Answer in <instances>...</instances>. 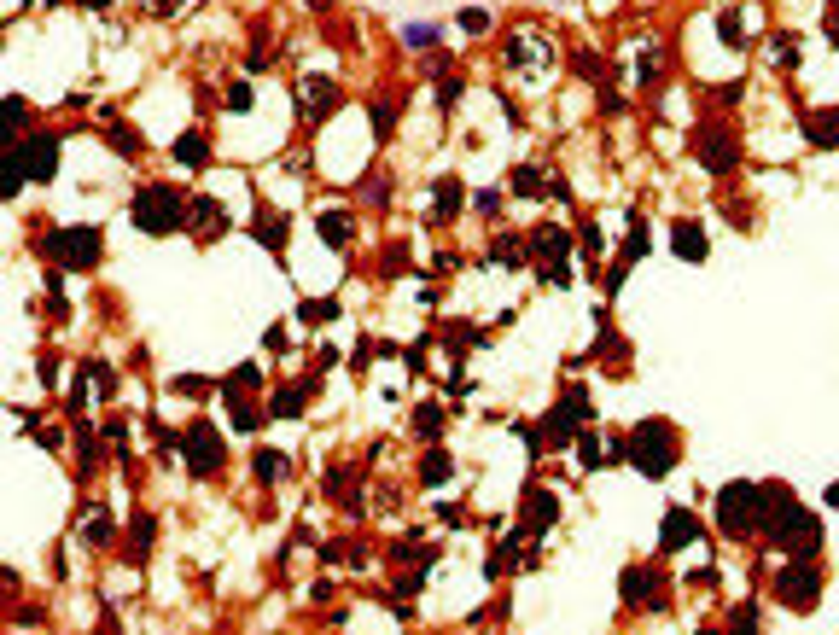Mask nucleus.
Masks as SVG:
<instances>
[{"instance_id":"31","label":"nucleus","mask_w":839,"mask_h":635,"mask_svg":"<svg viewBox=\"0 0 839 635\" xmlns=\"http://www.w3.org/2000/svg\"><path fill=\"white\" fill-rule=\"evenodd\" d=\"M525 251H531V245H513V239H496V245H490V263H519V257H525Z\"/></svg>"},{"instance_id":"18","label":"nucleus","mask_w":839,"mask_h":635,"mask_svg":"<svg viewBox=\"0 0 839 635\" xmlns=\"http://www.w3.org/2000/svg\"><path fill=\"white\" fill-rule=\"evenodd\" d=\"M432 216L437 222H455L461 216V181H437L432 187Z\"/></svg>"},{"instance_id":"2","label":"nucleus","mask_w":839,"mask_h":635,"mask_svg":"<svg viewBox=\"0 0 839 635\" xmlns=\"http://www.w3.org/2000/svg\"><path fill=\"white\" fill-rule=\"evenodd\" d=\"M717 525H723V536H752L758 531V525H764V484H746V478L723 484V496H717Z\"/></svg>"},{"instance_id":"28","label":"nucleus","mask_w":839,"mask_h":635,"mask_svg":"<svg viewBox=\"0 0 839 635\" xmlns=\"http://www.w3.org/2000/svg\"><path fill=\"white\" fill-rule=\"evenodd\" d=\"M770 59H775L781 70L799 65V35H775V41H770Z\"/></svg>"},{"instance_id":"10","label":"nucleus","mask_w":839,"mask_h":635,"mask_svg":"<svg viewBox=\"0 0 839 635\" xmlns=\"http://www.w3.org/2000/svg\"><path fill=\"white\" fill-rule=\"evenodd\" d=\"M694 158H700L711 175H729V169L740 164V152H735V140L723 129H694Z\"/></svg>"},{"instance_id":"24","label":"nucleus","mask_w":839,"mask_h":635,"mask_svg":"<svg viewBox=\"0 0 839 635\" xmlns=\"http://www.w3.org/2000/svg\"><path fill=\"white\" fill-rule=\"evenodd\" d=\"M665 76V47H641L636 59V82H659Z\"/></svg>"},{"instance_id":"7","label":"nucleus","mask_w":839,"mask_h":635,"mask_svg":"<svg viewBox=\"0 0 839 635\" xmlns=\"http://www.w3.org/2000/svg\"><path fill=\"white\" fill-rule=\"evenodd\" d=\"M583 420H589V391H583V385H571V391H566V402H560V408L548 414V437H542V443L566 449L571 437L583 432Z\"/></svg>"},{"instance_id":"21","label":"nucleus","mask_w":839,"mask_h":635,"mask_svg":"<svg viewBox=\"0 0 839 635\" xmlns=\"http://www.w3.org/2000/svg\"><path fill=\"white\" fill-rule=\"evenodd\" d=\"M82 542H94V548L111 542V513H105V507H88V513H82Z\"/></svg>"},{"instance_id":"41","label":"nucleus","mask_w":839,"mask_h":635,"mask_svg":"<svg viewBox=\"0 0 839 635\" xmlns=\"http://www.w3.org/2000/svg\"><path fill=\"white\" fill-rule=\"evenodd\" d=\"M76 6H88V12H105V6H111V0H76Z\"/></svg>"},{"instance_id":"9","label":"nucleus","mask_w":839,"mask_h":635,"mask_svg":"<svg viewBox=\"0 0 839 635\" xmlns=\"http://www.w3.org/2000/svg\"><path fill=\"white\" fill-rule=\"evenodd\" d=\"M12 152H18V164H24L30 181H53V175H59V140H53V134H30V140L12 146Z\"/></svg>"},{"instance_id":"22","label":"nucleus","mask_w":839,"mask_h":635,"mask_svg":"<svg viewBox=\"0 0 839 635\" xmlns=\"http://www.w3.org/2000/svg\"><path fill=\"white\" fill-rule=\"evenodd\" d=\"M408 432H414V437H426V443H437V437H443V408H414Z\"/></svg>"},{"instance_id":"1","label":"nucleus","mask_w":839,"mask_h":635,"mask_svg":"<svg viewBox=\"0 0 839 635\" xmlns=\"http://www.w3.org/2000/svg\"><path fill=\"white\" fill-rule=\"evenodd\" d=\"M624 455H630V467L641 478H665L676 467V455H682V443H676V426L671 420H641L636 437L624 443Z\"/></svg>"},{"instance_id":"36","label":"nucleus","mask_w":839,"mask_h":635,"mask_svg":"<svg viewBox=\"0 0 839 635\" xmlns=\"http://www.w3.org/2000/svg\"><path fill=\"white\" fill-rule=\"evenodd\" d=\"M228 111H251V88H245V82L228 88Z\"/></svg>"},{"instance_id":"3","label":"nucleus","mask_w":839,"mask_h":635,"mask_svg":"<svg viewBox=\"0 0 839 635\" xmlns=\"http://www.w3.org/2000/svg\"><path fill=\"white\" fill-rule=\"evenodd\" d=\"M507 70L519 76V82H548L554 70H560V47L548 41V35H537V30H519L513 41H507Z\"/></svg>"},{"instance_id":"33","label":"nucleus","mask_w":839,"mask_h":635,"mask_svg":"<svg viewBox=\"0 0 839 635\" xmlns=\"http://www.w3.org/2000/svg\"><path fill=\"white\" fill-rule=\"evenodd\" d=\"M717 35H723V41H729V47H740V12H735V6H729V12H723V18H717Z\"/></svg>"},{"instance_id":"26","label":"nucleus","mask_w":839,"mask_h":635,"mask_svg":"<svg viewBox=\"0 0 839 635\" xmlns=\"http://www.w3.org/2000/svg\"><path fill=\"white\" fill-rule=\"evenodd\" d=\"M30 175H24V164H18V152H6V169H0V193L6 199H18V187H24Z\"/></svg>"},{"instance_id":"25","label":"nucleus","mask_w":839,"mask_h":635,"mask_svg":"<svg viewBox=\"0 0 839 635\" xmlns=\"http://www.w3.org/2000/svg\"><path fill=\"white\" fill-rule=\"evenodd\" d=\"M286 467H292L286 455H274V449H257V478H263V484H280V478H286Z\"/></svg>"},{"instance_id":"32","label":"nucleus","mask_w":839,"mask_h":635,"mask_svg":"<svg viewBox=\"0 0 839 635\" xmlns=\"http://www.w3.org/2000/svg\"><path fill=\"white\" fill-rule=\"evenodd\" d=\"M368 123H373V134H385V129H391V123H397L391 100H373V105H368Z\"/></svg>"},{"instance_id":"11","label":"nucleus","mask_w":839,"mask_h":635,"mask_svg":"<svg viewBox=\"0 0 839 635\" xmlns=\"http://www.w3.org/2000/svg\"><path fill=\"white\" fill-rule=\"evenodd\" d=\"M531 257H537L542 268H560L571 257V234L560 228V222H542L537 234H531Z\"/></svg>"},{"instance_id":"34","label":"nucleus","mask_w":839,"mask_h":635,"mask_svg":"<svg viewBox=\"0 0 839 635\" xmlns=\"http://www.w3.org/2000/svg\"><path fill=\"white\" fill-rule=\"evenodd\" d=\"M298 315H303V321H309V327H315V321H333V303L309 298V303H303V309H298Z\"/></svg>"},{"instance_id":"8","label":"nucleus","mask_w":839,"mask_h":635,"mask_svg":"<svg viewBox=\"0 0 839 635\" xmlns=\"http://www.w3.org/2000/svg\"><path fill=\"white\" fill-rule=\"evenodd\" d=\"M775 595L787 606H816V595H822V571L810 566V560H793V566L775 577Z\"/></svg>"},{"instance_id":"39","label":"nucleus","mask_w":839,"mask_h":635,"mask_svg":"<svg viewBox=\"0 0 839 635\" xmlns=\"http://www.w3.org/2000/svg\"><path fill=\"white\" fill-rule=\"evenodd\" d=\"M461 30H467V35H484V30H490V18H484V12H461Z\"/></svg>"},{"instance_id":"4","label":"nucleus","mask_w":839,"mask_h":635,"mask_svg":"<svg viewBox=\"0 0 839 635\" xmlns=\"http://www.w3.org/2000/svg\"><path fill=\"white\" fill-rule=\"evenodd\" d=\"M187 204L175 187H146V193H135V204H129V216H135L140 234H175L181 222H187Z\"/></svg>"},{"instance_id":"20","label":"nucleus","mask_w":839,"mask_h":635,"mask_svg":"<svg viewBox=\"0 0 839 635\" xmlns=\"http://www.w3.org/2000/svg\"><path fill=\"white\" fill-rule=\"evenodd\" d=\"M175 164H187V169H204V164H210V146H204V134H181V140H175Z\"/></svg>"},{"instance_id":"35","label":"nucleus","mask_w":839,"mask_h":635,"mask_svg":"<svg viewBox=\"0 0 839 635\" xmlns=\"http://www.w3.org/2000/svg\"><path fill=\"white\" fill-rule=\"evenodd\" d=\"M228 402H234V397H228ZM234 432H257V414H251L245 402H234Z\"/></svg>"},{"instance_id":"30","label":"nucleus","mask_w":839,"mask_h":635,"mask_svg":"<svg viewBox=\"0 0 839 635\" xmlns=\"http://www.w3.org/2000/svg\"><path fill=\"white\" fill-rule=\"evenodd\" d=\"M257 239H263L269 251H280V245H286V216H280V222H274V216H263V222H257Z\"/></svg>"},{"instance_id":"17","label":"nucleus","mask_w":839,"mask_h":635,"mask_svg":"<svg viewBox=\"0 0 839 635\" xmlns=\"http://www.w3.org/2000/svg\"><path fill=\"white\" fill-rule=\"evenodd\" d=\"M805 140L810 146H839V111H816V117H805Z\"/></svg>"},{"instance_id":"14","label":"nucleus","mask_w":839,"mask_h":635,"mask_svg":"<svg viewBox=\"0 0 839 635\" xmlns=\"http://www.w3.org/2000/svg\"><path fill=\"white\" fill-rule=\"evenodd\" d=\"M554 519H560V502H554L548 490H531V496H525V531L542 536L548 525H554Z\"/></svg>"},{"instance_id":"29","label":"nucleus","mask_w":839,"mask_h":635,"mask_svg":"<svg viewBox=\"0 0 839 635\" xmlns=\"http://www.w3.org/2000/svg\"><path fill=\"white\" fill-rule=\"evenodd\" d=\"M449 455H443V449H432V455H426V467H420V484H443V478H449Z\"/></svg>"},{"instance_id":"27","label":"nucleus","mask_w":839,"mask_h":635,"mask_svg":"<svg viewBox=\"0 0 839 635\" xmlns=\"http://www.w3.org/2000/svg\"><path fill=\"white\" fill-rule=\"evenodd\" d=\"M303 402H309V385H292V391H274V414H303Z\"/></svg>"},{"instance_id":"13","label":"nucleus","mask_w":839,"mask_h":635,"mask_svg":"<svg viewBox=\"0 0 839 635\" xmlns=\"http://www.w3.org/2000/svg\"><path fill=\"white\" fill-rule=\"evenodd\" d=\"M327 111H338V82L309 76V82H303V117H327Z\"/></svg>"},{"instance_id":"19","label":"nucleus","mask_w":839,"mask_h":635,"mask_svg":"<svg viewBox=\"0 0 839 635\" xmlns=\"http://www.w3.org/2000/svg\"><path fill=\"white\" fill-rule=\"evenodd\" d=\"M647 595H659V577H647V566H630L624 571V601L641 606Z\"/></svg>"},{"instance_id":"38","label":"nucleus","mask_w":839,"mask_h":635,"mask_svg":"<svg viewBox=\"0 0 839 635\" xmlns=\"http://www.w3.org/2000/svg\"><path fill=\"white\" fill-rule=\"evenodd\" d=\"M111 140H117V158H135V152H140V140H135L129 129H117Z\"/></svg>"},{"instance_id":"37","label":"nucleus","mask_w":839,"mask_h":635,"mask_svg":"<svg viewBox=\"0 0 839 635\" xmlns=\"http://www.w3.org/2000/svg\"><path fill=\"white\" fill-rule=\"evenodd\" d=\"M140 6H146V12H158V18H175L187 0H140Z\"/></svg>"},{"instance_id":"42","label":"nucleus","mask_w":839,"mask_h":635,"mask_svg":"<svg viewBox=\"0 0 839 635\" xmlns=\"http://www.w3.org/2000/svg\"><path fill=\"white\" fill-rule=\"evenodd\" d=\"M828 507H839V484H828Z\"/></svg>"},{"instance_id":"15","label":"nucleus","mask_w":839,"mask_h":635,"mask_svg":"<svg viewBox=\"0 0 839 635\" xmlns=\"http://www.w3.org/2000/svg\"><path fill=\"white\" fill-rule=\"evenodd\" d=\"M315 228H321V239H327L333 251H344V245L356 239V222H350V210H321V216H315Z\"/></svg>"},{"instance_id":"16","label":"nucleus","mask_w":839,"mask_h":635,"mask_svg":"<svg viewBox=\"0 0 839 635\" xmlns=\"http://www.w3.org/2000/svg\"><path fill=\"white\" fill-rule=\"evenodd\" d=\"M671 251L682 257V263H705V234L694 228V222H676L671 228Z\"/></svg>"},{"instance_id":"40","label":"nucleus","mask_w":839,"mask_h":635,"mask_svg":"<svg viewBox=\"0 0 839 635\" xmlns=\"http://www.w3.org/2000/svg\"><path fill=\"white\" fill-rule=\"evenodd\" d=\"M828 35H834V41H839V0H834V6H828Z\"/></svg>"},{"instance_id":"5","label":"nucleus","mask_w":839,"mask_h":635,"mask_svg":"<svg viewBox=\"0 0 839 635\" xmlns=\"http://www.w3.org/2000/svg\"><path fill=\"white\" fill-rule=\"evenodd\" d=\"M181 455H187V472H193V478H216L222 461H228V443H222V432H216L210 420H193L187 437H181Z\"/></svg>"},{"instance_id":"12","label":"nucleus","mask_w":839,"mask_h":635,"mask_svg":"<svg viewBox=\"0 0 839 635\" xmlns=\"http://www.w3.org/2000/svg\"><path fill=\"white\" fill-rule=\"evenodd\" d=\"M694 536H700V519H694L688 507H671V513H665V531H659V548L676 554V548H688Z\"/></svg>"},{"instance_id":"6","label":"nucleus","mask_w":839,"mask_h":635,"mask_svg":"<svg viewBox=\"0 0 839 635\" xmlns=\"http://www.w3.org/2000/svg\"><path fill=\"white\" fill-rule=\"evenodd\" d=\"M41 251L65 268H94L100 263V228H53L41 239Z\"/></svg>"},{"instance_id":"23","label":"nucleus","mask_w":839,"mask_h":635,"mask_svg":"<svg viewBox=\"0 0 839 635\" xmlns=\"http://www.w3.org/2000/svg\"><path fill=\"white\" fill-rule=\"evenodd\" d=\"M187 222H193V228H204V234H216V228H222V210H216V199H193V204H187Z\"/></svg>"}]
</instances>
